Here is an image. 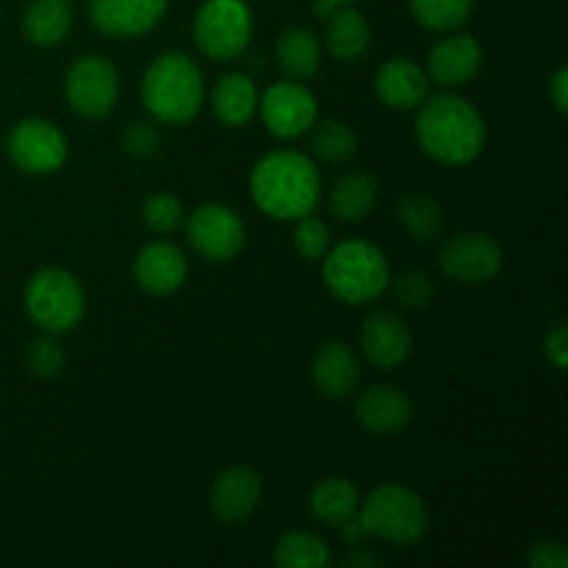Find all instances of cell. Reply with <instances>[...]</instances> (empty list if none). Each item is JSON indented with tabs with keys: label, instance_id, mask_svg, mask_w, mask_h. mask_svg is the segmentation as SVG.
Listing matches in <instances>:
<instances>
[{
	"label": "cell",
	"instance_id": "obj_32",
	"mask_svg": "<svg viewBox=\"0 0 568 568\" xmlns=\"http://www.w3.org/2000/svg\"><path fill=\"white\" fill-rule=\"evenodd\" d=\"M294 250H297L303 258H322V255L331 250V231L322 220L316 216H300L297 227H294Z\"/></svg>",
	"mask_w": 568,
	"mask_h": 568
},
{
	"label": "cell",
	"instance_id": "obj_1",
	"mask_svg": "<svg viewBox=\"0 0 568 568\" xmlns=\"http://www.w3.org/2000/svg\"><path fill=\"white\" fill-rule=\"evenodd\" d=\"M250 194L272 220H294L314 214L322 197L320 170L297 150H275L253 166Z\"/></svg>",
	"mask_w": 568,
	"mask_h": 568
},
{
	"label": "cell",
	"instance_id": "obj_30",
	"mask_svg": "<svg viewBox=\"0 0 568 568\" xmlns=\"http://www.w3.org/2000/svg\"><path fill=\"white\" fill-rule=\"evenodd\" d=\"M311 150L320 155L322 161L331 164H344L358 153V136L353 128L342 120H325L316 125L314 136H311Z\"/></svg>",
	"mask_w": 568,
	"mask_h": 568
},
{
	"label": "cell",
	"instance_id": "obj_38",
	"mask_svg": "<svg viewBox=\"0 0 568 568\" xmlns=\"http://www.w3.org/2000/svg\"><path fill=\"white\" fill-rule=\"evenodd\" d=\"M549 100H552V105L558 109V114H566L568 111V70L566 67H560V70L552 75V81H549Z\"/></svg>",
	"mask_w": 568,
	"mask_h": 568
},
{
	"label": "cell",
	"instance_id": "obj_13",
	"mask_svg": "<svg viewBox=\"0 0 568 568\" xmlns=\"http://www.w3.org/2000/svg\"><path fill=\"white\" fill-rule=\"evenodd\" d=\"M166 14V0H89L87 17L105 37H142Z\"/></svg>",
	"mask_w": 568,
	"mask_h": 568
},
{
	"label": "cell",
	"instance_id": "obj_14",
	"mask_svg": "<svg viewBox=\"0 0 568 568\" xmlns=\"http://www.w3.org/2000/svg\"><path fill=\"white\" fill-rule=\"evenodd\" d=\"M361 347H364L366 361L377 369L388 372L403 366L414 353V336L408 325L392 311H375L364 320L361 327Z\"/></svg>",
	"mask_w": 568,
	"mask_h": 568
},
{
	"label": "cell",
	"instance_id": "obj_34",
	"mask_svg": "<svg viewBox=\"0 0 568 568\" xmlns=\"http://www.w3.org/2000/svg\"><path fill=\"white\" fill-rule=\"evenodd\" d=\"M28 369L37 377H44V381H53V377L61 375L64 369V349L59 347V342L53 338H37V342L28 344Z\"/></svg>",
	"mask_w": 568,
	"mask_h": 568
},
{
	"label": "cell",
	"instance_id": "obj_19",
	"mask_svg": "<svg viewBox=\"0 0 568 568\" xmlns=\"http://www.w3.org/2000/svg\"><path fill=\"white\" fill-rule=\"evenodd\" d=\"M311 377L322 397L344 399L361 381V361L344 342H325L314 355Z\"/></svg>",
	"mask_w": 568,
	"mask_h": 568
},
{
	"label": "cell",
	"instance_id": "obj_6",
	"mask_svg": "<svg viewBox=\"0 0 568 568\" xmlns=\"http://www.w3.org/2000/svg\"><path fill=\"white\" fill-rule=\"evenodd\" d=\"M26 311L42 331L67 333L83 320L87 292L72 272L44 266L26 283Z\"/></svg>",
	"mask_w": 568,
	"mask_h": 568
},
{
	"label": "cell",
	"instance_id": "obj_12",
	"mask_svg": "<svg viewBox=\"0 0 568 568\" xmlns=\"http://www.w3.org/2000/svg\"><path fill=\"white\" fill-rule=\"evenodd\" d=\"M316 98L297 81L272 83L261 98V116L277 139H297L316 122Z\"/></svg>",
	"mask_w": 568,
	"mask_h": 568
},
{
	"label": "cell",
	"instance_id": "obj_7",
	"mask_svg": "<svg viewBox=\"0 0 568 568\" xmlns=\"http://www.w3.org/2000/svg\"><path fill=\"white\" fill-rule=\"evenodd\" d=\"M194 42L214 61H233L253 39V11L244 0H205L194 14Z\"/></svg>",
	"mask_w": 568,
	"mask_h": 568
},
{
	"label": "cell",
	"instance_id": "obj_33",
	"mask_svg": "<svg viewBox=\"0 0 568 568\" xmlns=\"http://www.w3.org/2000/svg\"><path fill=\"white\" fill-rule=\"evenodd\" d=\"M388 286H394V297L405 308H427L433 303V294H436V286H433V281L425 272H403Z\"/></svg>",
	"mask_w": 568,
	"mask_h": 568
},
{
	"label": "cell",
	"instance_id": "obj_21",
	"mask_svg": "<svg viewBox=\"0 0 568 568\" xmlns=\"http://www.w3.org/2000/svg\"><path fill=\"white\" fill-rule=\"evenodd\" d=\"M75 22L72 0H31L22 11V37L37 48L64 42Z\"/></svg>",
	"mask_w": 568,
	"mask_h": 568
},
{
	"label": "cell",
	"instance_id": "obj_8",
	"mask_svg": "<svg viewBox=\"0 0 568 568\" xmlns=\"http://www.w3.org/2000/svg\"><path fill=\"white\" fill-rule=\"evenodd\" d=\"M64 94L75 114L87 116V120H103L114 111L116 98H120L116 67L105 55H81L67 70Z\"/></svg>",
	"mask_w": 568,
	"mask_h": 568
},
{
	"label": "cell",
	"instance_id": "obj_36",
	"mask_svg": "<svg viewBox=\"0 0 568 568\" xmlns=\"http://www.w3.org/2000/svg\"><path fill=\"white\" fill-rule=\"evenodd\" d=\"M527 564L532 568H568V552L560 541H536L527 549Z\"/></svg>",
	"mask_w": 568,
	"mask_h": 568
},
{
	"label": "cell",
	"instance_id": "obj_15",
	"mask_svg": "<svg viewBox=\"0 0 568 568\" xmlns=\"http://www.w3.org/2000/svg\"><path fill=\"white\" fill-rule=\"evenodd\" d=\"M261 494H264V483L258 471L250 466H231L211 486V514L225 525H239L255 514Z\"/></svg>",
	"mask_w": 568,
	"mask_h": 568
},
{
	"label": "cell",
	"instance_id": "obj_18",
	"mask_svg": "<svg viewBox=\"0 0 568 568\" xmlns=\"http://www.w3.org/2000/svg\"><path fill=\"white\" fill-rule=\"evenodd\" d=\"M483 48L469 33L447 37L427 53V78L442 87H464L480 72Z\"/></svg>",
	"mask_w": 568,
	"mask_h": 568
},
{
	"label": "cell",
	"instance_id": "obj_2",
	"mask_svg": "<svg viewBox=\"0 0 568 568\" xmlns=\"http://www.w3.org/2000/svg\"><path fill=\"white\" fill-rule=\"evenodd\" d=\"M416 142L442 164H469L486 148V122L480 111L458 94L425 98L416 116Z\"/></svg>",
	"mask_w": 568,
	"mask_h": 568
},
{
	"label": "cell",
	"instance_id": "obj_39",
	"mask_svg": "<svg viewBox=\"0 0 568 568\" xmlns=\"http://www.w3.org/2000/svg\"><path fill=\"white\" fill-rule=\"evenodd\" d=\"M344 566H349V568H372V566H383V558H381V555L369 552V549H361L358 544H355V547L349 549L347 555H344Z\"/></svg>",
	"mask_w": 568,
	"mask_h": 568
},
{
	"label": "cell",
	"instance_id": "obj_31",
	"mask_svg": "<svg viewBox=\"0 0 568 568\" xmlns=\"http://www.w3.org/2000/svg\"><path fill=\"white\" fill-rule=\"evenodd\" d=\"M142 220L153 233H172L186 220V209L181 200L170 192L150 194L142 203Z\"/></svg>",
	"mask_w": 568,
	"mask_h": 568
},
{
	"label": "cell",
	"instance_id": "obj_4",
	"mask_svg": "<svg viewBox=\"0 0 568 568\" xmlns=\"http://www.w3.org/2000/svg\"><path fill=\"white\" fill-rule=\"evenodd\" d=\"M327 288L336 294L342 303L364 305L381 297L392 283L388 261L381 247L369 242H342L338 247L327 250L325 266H322Z\"/></svg>",
	"mask_w": 568,
	"mask_h": 568
},
{
	"label": "cell",
	"instance_id": "obj_35",
	"mask_svg": "<svg viewBox=\"0 0 568 568\" xmlns=\"http://www.w3.org/2000/svg\"><path fill=\"white\" fill-rule=\"evenodd\" d=\"M122 148L125 153H131L133 159H150L155 155V150L161 148V133L159 128L150 125V122H131L122 133Z\"/></svg>",
	"mask_w": 568,
	"mask_h": 568
},
{
	"label": "cell",
	"instance_id": "obj_40",
	"mask_svg": "<svg viewBox=\"0 0 568 568\" xmlns=\"http://www.w3.org/2000/svg\"><path fill=\"white\" fill-rule=\"evenodd\" d=\"M336 9H338L336 0H314V14L322 17V20H327Z\"/></svg>",
	"mask_w": 568,
	"mask_h": 568
},
{
	"label": "cell",
	"instance_id": "obj_10",
	"mask_svg": "<svg viewBox=\"0 0 568 568\" xmlns=\"http://www.w3.org/2000/svg\"><path fill=\"white\" fill-rule=\"evenodd\" d=\"M438 264L453 281L480 286L503 272L505 253L488 233H458L442 244Z\"/></svg>",
	"mask_w": 568,
	"mask_h": 568
},
{
	"label": "cell",
	"instance_id": "obj_3",
	"mask_svg": "<svg viewBox=\"0 0 568 568\" xmlns=\"http://www.w3.org/2000/svg\"><path fill=\"white\" fill-rule=\"evenodd\" d=\"M142 103L155 120L183 125L203 105V72L181 50L161 53L142 78Z\"/></svg>",
	"mask_w": 568,
	"mask_h": 568
},
{
	"label": "cell",
	"instance_id": "obj_11",
	"mask_svg": "<svg viewBox=\"0 0 568 568\" xmlns=\"http://www.w3.org/2000/svg\"><path fill=\"white\" fill-rule=\"evenodd\" d=\"M186 236L203 258L222 264L242 253L247 233L236 211L220 203H205L189 214Z\"/></svg>",
	"mask_w": 568,
	"mask_h": 568
},
{
	"label": "cell",
	"instance_id": "obj_26",
	"mask_svg": "<svg viewBox=\"0 0 568 568\" xmlns=\"http://www.w3.org/2000/svg\"><path fill=\"white\" fill-rule=\"evenodd\" d=\"M377 205V178L369 172H349L331 189V211L344 222H361Z\"/></svg>",
	"mask_w": 568,
	"mask_h": 568
},
{
	"label": "cell",
	"instance_id": "obj_17",
	"mask_svg": "<svg viewBox=\"0 0 568 568\" xmlns=\"http://www.w3.org/2000/svg\"><path fill=\"white\" fill-rule=\"evenodd\" d=\"M355 419L375 436H392L414 419V403L397 386H372L355 399Z\"/></svg>",
	"mask_w": 568,
	"mask_h": 568
},
{
	"label": "cell",
	"instance_id": "obj_29",
	"mask_svg": "<svg viewBox=\"0 0 568 568\" xmlns=\"http://www.w3.org/2000/svg\"><path fill=\"white\" fill-rule=\"evenodd\" d=\"M408 9L430 31H455L469 20L475 0H408Z\"/></svg>",
	"mask_w": 568,
	"mask_h": 568
},
{
	"label": "cell",
	"instance_id": "obj_16",
	"mask_svg": "<svg viewBox=\"0 0 568 568\" xmlns=\"http://www.w3.org/2000/svg\"><path fill=\"white\" fill-rule=\"evenodd\" d=\"M189 272V261L181 247L172 242H150L139 250L136 261H133V277H136L139 288L148 294L164 297V294H175L183 286Z\"/></svg>",
	"mask_w": 568,
	"mask_h": 568
},
{
	"label": "cell",
	"instance_id": "obj_25",
	"mask_svg": "<svg viewBox=\"0 0 568 568\" xmlns=\"http://www.w3.org/2000/svg\"><path fill=\"white\" fill-rule=\"evenodd\" d=\"M322 61V44L316 33L305 26H288L277 37V64L294 81H308L316 75Z\"/></svg>",
	"mask_w": 568,
	"mask_h": 568
},
{
	"label": "cell",
	"instance_id": "obj_41",
	"mask_svg": "<svg viewBox=\"0 0 568 568\" xmlns=\"http://www.w3.org/2000/svg\"><path fill=\"white\" fill-rule=\"evenodd\" d=\"M336 3H338V6H344V3H353V0H336Z\"/></svg>",
	"mask_w": 568,
	"mask_h": 568
},
{
	"label": "cell",
	"instance_id": "obj_5",
	"mask_svg": "<svg viewBox=\"0 0 568 568\" xmlns=\"http://www.w3.org/2000/svg\"><path fill=\"white\" fill-rule=\"evenodd\" d=\"M358 519L366 536H377L394 547H414L430 527L425 499L414 488L397 483L377 486L369 497L361 499Z\"/></svg>",
	"mask_w": 568,
	"mask_h": 568
},
{
	"label": "cell",
	"instance_id": "obj_37",
	"mask_svg": "<svg viewBox=\"0 0 568 568\" xmlns=\"http://www.w3.org/2000/svg\"><path fill=\"white\" fill-rule=\"evenodd\" d=\"M544 349H547V358L555 369H566V361H568V333L564 322L552 327L544 338Z\"/></svg>",
	"mask_w": 568,
	"mask_h": 568
},
{
	"label": "cell",
	"instance_id": "obj_27",
	"mask_svg": "<svg viewBox=\"0 0 568 568\" xmlns=\"http://www.w3.org/2000/svg\"><path fill=\"white\" fill-rule=\"evenodd\" d=\"M272 564L277 568H327L333 564V555L331 547L314 532L292 530L275 544Z\"/></svg>",
	"mask_w": 568,
	"mask_h": 568
},
{
	"label": "cell",
	"instance_id": "obj_22",
	"mask_svg": "<svg viewBox=\"0 0 568 568\" xmlns=\"http://www.w3.org/2000/svg\"><path fill=\"white\" fill-rule=\"evenodd\" d=\"M211 105H214V114L222 125L242 128L258 111V89H255L253 78L244 75V72H227L216 81Z\"/></svg>",
	"mask_w": 568,
	"mask_h": 568
},
{
	"label": "cell",
	"instance_id": "obj_20",
	"mask_svg": "<svg viewBox=\"0 0 568 568\" xmlns=\"http://www.w3.org/2000/svg\"><path fill=\"white\" fill-rule=\"evenodd\" d=\"M427 83L430 78L419 64L408 59H392L377 70L375 92L388 109L410 111L419 109L422 100L427 98Z\"/></svg>",
	"mask_w": 568,
	"mask_h": 568
},
{
	"label": "cell",
	"instance_id": "obj_28",
	"mask_svg": "<svg viewBox=\"0 0 568 568\" xmlns=\"http://www.w3.org/2000/svg\"><path fill=\"white\" fill-rule=\"evenodd\" d=\"M397 214L405 231H408L414 239H419V242H430V239H436L444 227L442 205H438L433 197H427V194H419V192L405 194V197L399 200Z\"/></svg>",
	"mask_w": 568,
	"mask_h": 568
},
{
	"label": "cell",
	"instance_id": "obj_24",
	"mask_svg": "<svg viewBox=\"0 0 568 568\" xmlns=\"http://www.w3.org/2000/svg\"><path fill=\"white\" fill-rule=\"evenodd\" d=\"M325 44L327 50H331L333 59L358 61L372 44L369 22H366V17L361 14V11L349 9L347 3L338 6V9L327 17Z\"/></svg>",
	"mask_w": 568,
	"mask_h": 568
},
{
	"label": "cell",
	"instance_id": "obj_23",
	"mask_svg": "<svg viewBox=\"0 0 568 568\" xmlns=\"http://www.w3.org/2000/svg\"><path fill=\"white\" fill-rule=\"evenodd\" d=\"M361 508V494L347 477H325L308 494V510L316 521L331 527H342L355 519Z\"/></svg>",
	"mask_w": 568,
	"mask_h": 568
},
{
	"label": "cell",
	"instance_id": "obj_9",
	"mask_svg": "<svg viewBox=\"0 0 568 568\" xmlns=\"http://www.w3.org/2000/svg\"><path fill=\"white\" fill-rule=\"evenodd\" d=\"M9 159L28 175H50L67 161V139L50 120L28 116L9 131L6 139Z\"/></svg>",
	"mask_w": 568,
	"mask_h": 568
}]
</instances>
